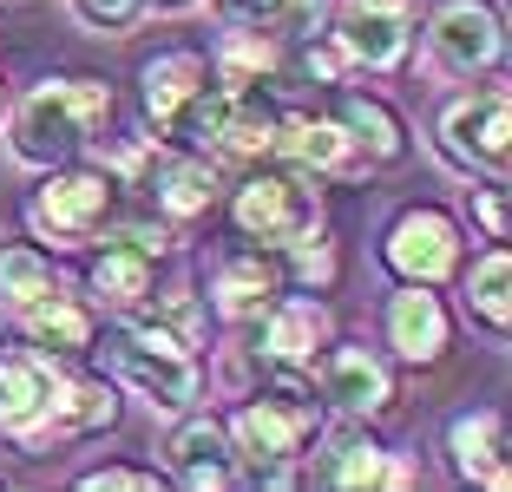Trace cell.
I'll return each instance as SVG.
<instances>
[{
	"mask_svg": "<svg viewBox=\"0 0 512 492\" xmlns=\"http://www.w3.org/2000/svg\"><path fill=\"white\" fill-rule=\"evenodd\" d=\"M447 447H453V466H460V479H480V486H506V420L493 414V407H480V414H460L447 433Z\"/></svg>",
	"mask_w": 512,
	"mask_h": 492,
	"instance_id": "obj_17",
	"label": "cell"
},
{
	"mask_svg": "<svg viewBox=\"0 0 512 492\" xmlns=\"http://www.w3.org/2000/svg\"><path fill=\"white\" fill-rule=\"evenodd\" d=\"M342 125H348V138H355V151H362L368 164H394V158L407 151L401 119H394L381 99H362V92H348V99H342Z\"/></svg>",
	"mask_w": 512,
	"mask_h": 492,
	"instance_id": "obj_24",
	"label": "cell"
},
{
	"mask_svg": "<svg viewBox=\"0 0 512 492\" xmlns=\"http://www.w3.org/2000/svg\"><path fill=\"white\" fill-rule=\"evenodd\" d=\"M151 204L165 210V217H204L217 204V171L204 158H158L151 164Z\"/></svg>",
	"mask_w": 512,
	"mask_h": 492,
	"instance_id": "obj_18",
	"label": "cell"
},
{
	"mask_svg": "<svg viewBox=\"0 0 512 492\" xmlns=\"http://www.w3.org/2000/svg\"><path fill=\"white\" fill-rule=\"evenodd\" d=\"M171 138H191L211 158L250 164L276 151V105L263 99V86H224V79H204L197 99L184 105V119Z\"/></svg>",
	"mask_w": 512,
	"mask_h": 492,
	"instance_id": "obj_3",
	"label": "cell"
},
{
	"mask_svg": "<svg viewBox=\"0 0 512 492\" xmlns=\"http://www.w3.org/2000/svg\"><path fill=\"white\" fill-rule=\"evenodd\" d=\"M322 427V401H316V381H302L296 368H276L270 388L256 394L237 420H230V453L243 460L250 479H270L283 486L289 460L302 453V440Z\"/></svg>",
	"mask_w": 512,
	"mask_h": 492,
	"instance_id": "obj_2",
	"label": "cell"
},
{
	"mask_svg": "<svg viewBox=\"0 0 512 492\" xmlns=\"http://www.w3.org/2000/svg\"><path fill=\"white\" fill-rule=\"evenodd\" d=\"M92 296L112 302V309H132V302L151 296V256L138 250V243L112 237L106 250L92 256Z\"/></svg>",
	"mask_w": 512,
	"mask_h": 492,
	"instance_id": "obj_21",
	"label": "cell"
},
{
	"mask_svg": "<svg viewBox=\"0 0 512 492\" xmlns=\"http://www.w3.org/2000/svg\"><path fill=\"white\" fill-rule=\"evenodd\" d=\"M276 151H283L296 171H316V178H342L355 164V138L342 119H276Z\"/></svg>",
	"mask_w": 512,
	"mask_h": 492,
	"instance_id": "obj_15",
	"label": "cell"
},
{
	"mask_svg": "<svg viewBox=\"0 0 512 492\" xmlns=\"http://www.w3.org/2000/svg\"><path fill=\"white\" fill-rule=\"evenodd\" d=\"M467 315H473V322H486L493 335H506V328H512V256L506 250H486L480 263H473V276H467Z\"/></svg>",
	"mask_w": 512,
	"mask_h": 492,
	"instance_id": "obj_25",
	"label": "cell"
},
{
	"mask_svg": "<svg viewBox=\"0 0 512 492\" xmlns=\"http://www.w3.org/2000/svg\"><path fill=\"white\" fill-rule=\"evenodd\" d=\"M112 119V86L106 79H46L20 99L14 125H7V151L33 171L66 164L79 145H92V132Z\"/></svg>",
	"mask_w": 512,
	"mask_h": 492,
	"instance_id": "obj_1",
	"label": "cell"
},
{
	"mask_svg": "<svg viewBox=\"0 0 512 492\" xmlns=\"http://www.w3.org/2000/svg\"><path fill=\"white\" fill-rule=\"evenodd\" d=\"M112 368H119V381L145 407H158V414H184V407L197 401V388H204L191 342H184V335H171L165 322H132V328H119V342H112Z\"/></svg>",
	"mask_w": 512,
	"mask_h": 492,
	"instance_id": "obj_4",
	"label": "cell"
},
{
	"mask_svg": "<svg viewBox=\"0 0 512 492\" xmlns=\"http://www.w3.org/2000/svg\"><path fill=\"white\" fill-rule=\"evenodd\" d=\"M178 453V479L184 486H230V433L217 420H191V427L171 440Z\"/></svg>",
	"mask_w": 512,
	"mask_h": 492,
	"instance_id": "obj_23",
	"label": "cell"
},
{
	"mask_svg": "<svg viewBox=\"0 0 512 492\" xmlns=\"http://www.w3.org/2000/svg\"><path fill=\"white\" fill-rule=\"evenodd\" d=\"M27 335L46 348V355H79V348H92V309H79L73 296H60V289H46L40 302H27Z\"/></svg>",
	"mask_w": 512,
	"mask_h": 492,
	"instance_id": "obj_22",
	"label": "cell"
},
{
	"mask_svg": "<svg viewBox=\"0 0 512 492\" xmlns=\"http://www.w3.org/2000/svg\"><path fill=\"white\" fill-rule=\"evenodd\" d=\"M440 151H447L460 171H506V151H512V99L493 86V92H480V99L447 105V119H440Z\"/></svg>",
	"mask_w": 512,
	"mask_h": 492,
	"instance_id": "obj_7",
	"label": "cell"
},
{
	"mask_svg": "<svg viewBox=\"0 0 512 492\" xmlns=\"http://www.w3.org/2000/svg\"><path fill=\"white\" fill-rule=\"evenodd\" d=\"M388 342H394V355H401V361H421V368L447 355L453 322H447V309H440L434 283H407L401 296L388 302Z\"/></svg>",
	"mask_w": 512,
	"mask_h": 492,
	"instance_id": "obj_12",
	"label": "cell"
},
{
	"mask_svg": "<svg viewBox=\"0 0 512 492\" xmlns=\"http://www.w3.org/2000/svg\"><path fill=\"white\" fill-rule=\"evenodd\" d=\"M53 361L46 355H0V433L46 440L53 433Z\"/></svg>",
	"mask_w": 512,
	"mask_h": 492,
	"instance_id": "obj_11",
	"label": "cell"
},
{
	"mask_svg": "<svg viewBox=\"0 0 512 492\" xmlns=\"http://www.w3.org/2000/svg\"><path fill=\"white\" fill-rule=\"evenodd\" d=\"M237 230L263 250H289V243L316 237L322 230V197L296 178V171H256L237 184V204H230Z\"/></svg>",
	"mask_w": 512,
	"mask_h": 492,
	"instance_id": "obj_5",
	"label": "cell"
},
{
	"mask_svg": "<svg viewBox=\"0 0 512 492\" xmlns=\"http://www.w3.org/2000/svg\"><path fill=\"white\" fill-rule=\"evenodd\" d=\"M145 7H191V0H145Z\"/></svg>",
	"mask_w": 512,
	"mask_h": 492,
	"instance_id": "obj_33",
	"label": "cell"
},
{
	"mask_svg": "<svg viewBox=\"0 0 512 492\" xmlns=\"http://www.w3.org/2000/svg\"><path fill=\"white\" fill-rule=\"evenodd\" d=\"M276 66V40L270 33H250V27H237L224 40V53H217V73L211 79H224V86H263V73Z\"/></svg>",
	"mask_w": 512,
	"mask_h": 492,
	"instance_id": "obj_27",
	"label": "cell"
},
{
	"mask_svg": "<svg viewBox=\"0 0 512 492\" xmlns=\"http://www.w3.org/2000/svg\"><path fill=\"white\" fill-rule=\"evenodd\" d=\"M407 27H414L407 20V0H348L335 46H342V60L368 66V73H394L407 60V40H414Z\"/></svg>",
	"mask_w": 512,
	"mask_h": 492,
	"instance_id": "obj_10",
	"label": "cell"
},
{
	"mask_svg": "<svg viewBox=\"0 0 512 492\" xmlns=\"http://www.w3.org/2000/svg\"><path fill=\"white\" fill-rule=\"evenodd\" d=\"M263 322V355L276 361V368H302V361H316L322 335H329V309H322L316 296H289V302H270V309L256 315Z\"/></svg>",
	"mask_w": 512,
	"mask_h": 492,
	"instance_id": "obj_14",
	"label": "cell"
},
{
	"mask_svg": "<svg viewBox=\"0 0 512 492\" xmlns=\"http://www.w3.org/2000/svg\"><path fill=\"white\" fill-rule=\"evenodd\" d=\"M112 197H119V184H112L106 171H53V178L33 191L27 224H33V237H46V243H86L92 230L112 217Z\"/></svg>",
	"mask_w": 512,
	"mask_h": 492,
	"instance_id": "obj_6",
	"label": "cell"
},
{
	"mask_svg": "<svg viewBox=\"0 0 512 492\" xmlns=\"http://www.w3.org/2000/svg\"><path fill=\"white\" fill-rule=\"evenodd\" d=\"M381 256H388V269L401 283H447L453 269H460V230L440 210H407L401 224L388 230V250Z\"/></svg>",
	"mask_w": 512,
	"mask_h": 492,
	"instance_id": "obj_9",
	"label": "cell"
},
{
	"mask_svg": "<svg viewBox=\"0 0 512 492\" xmlns=\"http://www.w3.org/2000/svg\"><path fill=\"white\" fill-rule=\"evenodd\" d=\"M119 420V401L99 381H53V433H99Z\"/></svg>",
	"mask_w": 512,
	"mask_h": 492,
	"instance_id": "obj_26",
	"label": "cell"
},
{
	"mask_svg": "<svg viewBox=\"0 0 512 492\" xmlns=\"http://www.w3.org/2000/svg\"><path fill=\"white\" fill-rule=\"evenodd\" d=\"M211 7L230 27H263V20H276V0H211Z\"/></svg>",
	"mask_w": 512,
	"mask_h": 492,
	"instance_id": "obj_31",
	"label": "cell"
},
{
	"mask_svg": "<svg viewBox=\"0 0 512 492\" xmlns=\"http://www.w3.org/2000/svg\"><path fill=\"white\" fill-rule=\"evenodd\" d=\"M138 7H145V0H73L79 27H92V33H125L138 20Z\"/></svg>",
	"mask_w": 512,
	"mask_h": 492,
	"instance_id": "obj_29",
	"label": "cell"
},
{
	"mask_svg": "<svg viewBox=\"0 0 512 492\" xmlns=\"http://www.w3.org/2000/svg\"><path fill=\"white\" fill-rule=\"evenodd\" d=\"M480 224L493 243H506V184H486L480 191Z\"/></svg>",
	"mask_w": 512,
	"mask_h": 492,
	"instance_id": "obj_32",
	"label": "cell"
},
{
	"mask_svg": "<svg viewBox=\"0 0 512 492\" xmlns=\"http://www.w3.org/2000/svg\"><path fill=\"white\" fill-rule=\"evenodd\" d=\"M53 283V263H46L33 243H14V250H0V296L14 302V309H27V302H40Z\"/></svg>",
	"mask_w": 512,
	"mask_h": 492,
	"instance_id": "obj_28",
	"label": "cell"
},
{
	"mask_svg": "<svg viewBox=\"0 0 512 492\" xmlns=\"http://www.w3.org/2000/svg\"><path fill=\"white\" fill-rule=\"evenodd\" d=\"M316 388H322V401H335L342 414H381V407L394 401L388 368H381L368 348H329V355L316 361Z\"/></svg>",
	"mask_w": 512,
	"mask_h": 492,
	"instance_id": "obj_13",
	"label": "cell"
},
{
	"mask_svg": "<svg viewBox=\"0 0 512 492\" xmlns=\"http://www.w3.org/2000/svg\"><path fill=\"white\" fill-rule=\"evenodd\" d=\"M211 296H217V315H224V322H256V315L276 302V269L263 263V256H230V263L217 269Z\"/></svg>",
	"mask_w": 512,
	"mask_h": 492,
	"instance_id": "obj_20",
	"label": "cell"
},
{
	"mask_svg": "<svg viewBox=\"0 0 512 492\" xmlns=\"http://www.w3.org/2000/svg\"><path fill=\"white\" fill-rule=\"evenodd\" d=\"M204 79H211V66L197 60V53H158V60H145V73H138V86H145V119L171 138Z\"/></svg>",
	"mask_w": 512,
	"mask_h": 492,
	"instance_id": "obj_16",
	"label": "cell"
},
{
	"mask_svg": "<svg viewBox=\"0 0 512 492\" xmlns=\"http://www.w3.org/2000/svg\"><path fill=\"white\" fill-rule=\"evenodd\" d=\"M79 486H86V492H145V486H158V473H138V466H99V473H86Z\"/></svg>",
	"mask_w": 512,
	"mask_h": 492,
	"instance_id": "obj_30",
	"label": "cell"
},
{
	"mask_svg": "<svg viewBox=\"0 0 512 492\" xmlns=\"http://www.w3.org/2000/svg\"><path fill=\"white\" fill-rule=\"evenodd\" d=\"M316 479L322 486H407L414 473H407L401 460H388L368 433H342L329 447V460L316 466Z\"/></svg>",
	"mask_w": 512,
	"mask_h": 492,
	"instance_id": "obj_19",
	"label": "cell"
},
{
	"mask_svg": "<svg viewBox=\"0 0 512 492\" xmlns=\"http://www.w3.org/2000/svg\"><path fill=\"white\" fill-rule=\"evenodd\" d=\"M427 46H434V66L453 79H473V73H493L506 40H499V14L473 7V0H447L427 27Z\"/></svg>",
	"mask_w": 512,
	"mask_h": 492,
	"instance_id": "obj_8",
	"label": "cell"
}]
</instances>
